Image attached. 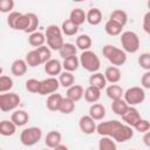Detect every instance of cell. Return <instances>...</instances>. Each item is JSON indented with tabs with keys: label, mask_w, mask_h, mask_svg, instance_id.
<instances>
[{
	"label": "cell",
	"mask_w": 150,
	"mask_h": 150,
	"mask_svg": "<svg viewBox=\"0 0 150 150\" xmlns=\"http://www.w3.org/2000/svg\"><path fill=\"white\" fill-rule=\"evenodd\" d=\"M96 132L101 136L110 137L114 141L121 143L131 139L134 136V131L131 127L127 124H122L116 120L100 123L98 125H96Z\"/></svg>",
	"instance_id": "6da1fadb"
},
{
	"label": "cell",
	"mask_w": 150,
	"mask_h": 150,
	"mask_svg": "<svg viewBox=\"0 0 150 150\" xmlns=\"http://www.w3.org/2000/svg\"><path fill=\"white\" fill-rule=\"evenodd\" d=\"M103 55L105 56V59L114 66H122L127 61V54L123 49L116 47V46H111V45H105L102 49Z\"/></svg>",
	"instance_id": "7a4b0ae2"
},
{
	"label": "cell",
	"mask_w": 150,
	"mask_h": 150,
	"mask_svg": "<svg viewBox=\"0 0 150 150\" xmlns=\"http://www.w3.org/2000/svg\"><path fill=\"white\" fill-rule=\"evenodd\" d=\"M79 61H80V66L89 73H97V70L101 67V61L98 56L91 50L82 52Z\"/></svg>",
	"instance_id": "3957f363"
},
{
	"label": "cell",
	"mask_w": 150,
	"mask_h": 150,
	"mask_svg": "<svg viewBox=\"0 0 150 150\" xmlns=\"http://www.w3.org/2000/svg\"><path fill=\"white\" fill-rule=\"evenodd\" d=\"M121 45L127 53H136L139 49V38L135 32L125 30L121 35Z\"/></svg>",
	"instance_id": "277c9868"
},
{
	"label": "cell",
	"mask_w": 150,
	"mask_h": 150,
	"mask_svg": "<svg viewBox=\"0 0 150 150\" xmlns=\"http://www.w3.org/2000/svg\"><path fill=\"white\" fill-rule=\"evenodd\" d=\"M42 137V131L40 128L30 127L23 129L20 134V141L25 146H33L35 145Z\"/></svg>",
	"instance_id": "5b68a950"
},
{
	"label": "cell",
	"mask_w": 150,
	"mask_h": 150,
	"mask_svg": "<svg viewBox=\"0 0 150 150\" xmlns=\"http://www.w3.org/2000/svg\"><path fill=\"white\" fill-rule=\"evenodd\" d=\"M124 101L129 107L141 104L145 100V91L141 87H131L124 91Z\"/></svg>",
	"instance_id": "8992f818"
},
{
	"label": "cell",
	"mask_w": 150,
	"mask_h": 150,
	"mask_svg": "<svg viewBox=\"0 0 150 150\" xmlns=\"http://www.w3.org/2000/svg\"><path fill=\"white\" fill-rule=\"evenodd\" d=\"M20 96L15 93H4L0 94V110L4 112H8L14 110L20 104Z\"/></svg>",
	"instance_id": "52a82bcc"
},
{
	"label": "cell",
	"mask_w": 150,
	"mask_h": 150,
	"mask_svg": "<svg viewBox=\"0 0 150 150\" xmlns=\"http://www.w3.org/2000/svg\"><path fill=\"white\" fill-rule=\"evenodd\" d=\"M60 83L59 80L55 77H47L42 81H40V87H39V95H47V94H54L59 89Z\"/></svg>",
	"instance_id": "ba28073f"
},
{
	"label": "cell",
	"mask_w": 150,
	"mask_h": 150,
	"mask_svg": "<svg viewBox=\"0 0 150 150\" xmlns=\"http://www.w3.org/2000/svg\"><path fill=\"white\" fill-rule=\"evenodd\" d=\"M79 127H80V130L86 135H91L96 131V123L89 115H84L80 118Z\"/></svg>",
	"instance_id": "9c48e42d"
},
{
	"label": "cell",
	"mask_w": 150,
	"mask_h": 150,
	"mask_svg": "<svg viewBox=\"0 0 150 150\" xmlns=\"http://www.w3.org/2000/svg\"><path fill=\"white\" fill-rule=\"evenodd\" d=\"M121 117H122V120L127 123V125H129V127H131V128L142 118L141 115H139V112H138V110H137L135 107H128L127 111H125Z\"/></svg>",
	"instance_id": "30bf717a"
},
{
	"label": "cell",
	"mask_w": 150,
	"mask_h": 150,
	"mask_svg": "<svg viewBox=\"0 0 150 150\" xmlns=\"http://www.w3.org/2000/svg\"><path fill=\"white\" fill-rule=\"evenodd\" d=\"M61 70H62V64L59 60L50 59L45 63V71L48 75H50V77H54L55 75H60Z\"/></svg>",
	"instance_id": "8fae6325"
},
{
	"label": "cell",
	"mask_w": 150,
	"mask_h": 150,
	"mask_svg": "<svg viewBox=\"0 0 150 150\" xmlns=\"http://www.w3.org/2000/svg\"><path fill=\"white\" fill-rule=\"evenodd\" d=\"M103 75L105 77V81L109 82V83H112V84L117 83L122 77V73H121L120 68L118 67H114V66L108 67Z\"/></svg>",
	"instance_id": "7c38bea8"
},
{
	"label": "cell",
	"mask_w": 150,
	"mask_h": 150,
	"mask_svg": "<svg viewBox=\"0 0 150 150\" xmlns=\"http://www.w3.org/2000/svg\"><path fill=\"white\" fill-rule=\"evenodd\" d=\"M61 139H62V135L60 131H56V130H52L49 131L46 137H45V143L48 148L50 149H54L55 146H57L59 144H61Z\"/></svg>",
	"instance_id": "4fadbf2b"
},
{
	"label": "cell",
	"mask_w": 150,
	"mask_h": 150,
	"mask_svg": "<svg viewBox=\"0 0 150 150\" xmlns=\"http://www.w3.org/2000/svg\"><path fill=\"white\" fill-rule=\"evenodd\" d=\"M89 116L94 121H101L105 116V108L101 103H93L89 108Z\"/></svg>",
	"instance_id": "5bb4252c"
},
{
	"label": "cell",
	"mask_w": 150,
	"mask_h": 150,
	"mask_svg": "<svg viewBox=\"0 0 150 150\" xmlns=\"http://www.w3.org/2000/svg\"><path fill=\"white\" fill-rule=\"evenodd\" d=\"M28 120H29V115L25 110H15L11 116V121L14 123L15 127L25 125L28 122Z\"/></svg>",
	"instance_id": "9a60e30c"
},
{
	"label": "cell",
	"mask_w": 150,
	"mask_h": 150,
	"mask_svg": "<svg viewBox=\"0 0 150 150\" xmlns=\"http://www.w3.org/2000/svg\"><path fill=\"white\" fill-rule=\"evenodd\" d=\"M86 21L91 26H97L102 21V12L98 8H90L86 13Z\"/></svg>",
	"instance_id": "2e32d148"
},
{
	"label": "cell",
	"mask_w": 150,
	"mask_h": 150,
	"mask_svg": "<svg viewBox=\"0 0 150 150\" xmlns=\"http://www.w3.org/2000/svg\"><path fill=\"white\" fill-rule=\"evenodd\" d=\"M27 67H28V66H27V63H26L25 60L18 59V60H15V61L12 63L11 70H12V74H13V75L20 77V76H23V75L27 73Z\"/></svg>",
	"instance_id": "e0dca14e"
},
{
	"label": "cell",
	"mask_w": 150,
	"mask_h": 150,
	"mask_svg": "<svg viewBox=\"0 0 150 150\" xmlns=\"http://www.w3.org/2000/svg\"><path fill=\"white\" fill-rule=\"evenodd\" d=\"M83 91H84V89L82 88V86L73 84L71 87H69L67 89V96L66 97H68L73 102H77L83 97Z\"/></svg>",
	"instance_id": "ac0fdd59"
},
{
	"label": "cell",
	"mask_w": 150,
	"mask_h": 150,
	"mask_svg": "<svg viewBox=\"0 0 150 150\" xmlns=\"http://www.w3.org/2000/svg\"><path fill=\"white\" fill-rule=\"evenodd\" d=\"M89 84L91 87H95L97 89H103L105 86H107V81H105V77L102 73H93L89 77Z\"/></svg>",
	"instance_id": "d6986e66"
},
{
	"label": "cell",
	"mask_w": 150,
	"mask_h": 150,
	"mask_svg": "<svg viewBox=\"0 0 150 150\" xmlns=\"http://www.w3.org/2000/svg\"><path fill=\"white\" fill-rule=\"evenodd\" d=\"M83 96H84V100L89 103H96L100 97H101V90L95 88V87H91L89 86L84 91H83Z\"/></svg>",
	"instance_id": "ffe728a7"
},
{
	"label": "cell",
	"mask_w": 150,
	"mask_h": 150,
	"mask_svg": "<svg viewBox=\"0 0 150 150\" xmlns=\"http://www.w3.org/2000/svg\"><path fill=\"white\" fill-rule=\"evenodd\" d=\"M62 95L60 94H50L46 101V105H47V109L50 110V111H59V107H60V103L62 101Z\"/></svg>",
	"instance_id": "44dd1931"
},
{
	"label": "cell",
	"mask_w": 150,
	"mask_h": 150,
	"mask_svg": "<svg viewBox=\"0 0 150 150\" xmlns=\"http://www.w3.org/2000/svg\"><path fill=\"white\" fill-rule=\"evenodd\" d=\"M61 64H62V68H64V71L73 73L79 68L80 61H79V57L76 55H74V56H69V57L63 59V62Z\"/></svg>",
	"instance_id": "7402d4cb"
},
{
	"label": "cell",
	"mask_w": 150,
	"mask_h": 150,
	"mask_svg": "<svg viewBox=\"0 0 150 150\" xmlns=\"http://www.w3.org/2000/svg\"><path fill=\"white\" fill-rule=\"evenodd\" d=\"M105 94H107V96H108L111 101H116V100L122 98V96H123V94H124V90H123L122 87H120L118 84H110L109 87H107Z\"/></svg>",
	"instance_id": "603a6c76"
},
{
	"label": "cell",
	"mask_w": 150,
	"mask_h": 150,
	"mask_svg": "<svg viewBox=\"0 0 150 150\" xmlns=\"http://www.w3.org/2000/svg\"><path fill=\"white\" fill-rule=\"evenodd\" d=\"M69 20L76 26H81L86 21V13L82 8H74L69 14Z\"/></svg>",
	"instance_id": "cb8c5ba5"
},
{
	"label": "cell",
	"mask_w": 150,
	"mask_h": 150,
	"mask_svg": "<svg viewBox=\"0 0 150 150\" xmlns=\"http://www.w3.org/2000/svg\"><path fill=\"white\" fill-rule=\"evenodd\" d=\"M109 20H112V21H115L116 23H118V25H121L122 27H124L125 23H127V21H128V14H127V12H124L123 9H115V11H112V12L110 13Z\"/></svg>",
	"instance_id": "d4e9b609"
},
{
	"label": "cell",
	"mask_w": 150,
	"mask_h": 150,
	"mask_svg": "<svg viewBox=\"0 0 150 150\" xmlns=\"http://www.w3.org/2000/svg\"><path fill=\"white\" fill-rule=\"evenodd\" d=\"M15 131H16V127L14 125V123L12 121L4 120L0 122V135L8 137V136L14 135Z\"/></svg>",
	"instance_id": "484cf974"
},
{
	"label": "cell",
	"mask_w": 150,
	"mask_h": 150,
	"mask_svg": "<svg viewBox=\"0 0 150 150\" xmlns=\"http://www.w3.org/2000/svg\"><path fill=\"white\" fill-rule=\"evenodd\" d=\"M76 48L81 49L82 52H86V50H89V48L91 47V38L87 34H81L76 38Z\"/></svg>",
	"instance_id": "4316f807"
},
{
	"label": "cell",
	"mask_w": 150,
	"mask_h": 150,
	"mask_svg": "<svg viewBox=\"0 0 150 150\" xmlns=\"http://www.w3.org/2000/svg\"><path fill=\"white\" fill-rule=\"evenodd\" d=\"M122 26L121 25H118V23H116L115 21H112V20H108L107 22H105V25H104V30H105V33L108 34V35H110V36H116V35H120L121 33H122Z\"/></svg>",
	"instance_id": "83f0119b"
},
{
	"label": "cell",
	"mask_w": 150,
	"mask_h": 150,
	"mask_svg": "<svg viewBox=\"0 0 150 150\" xmlns=\"http://www.w3.org/2000/svg\"><path fill=\"white\" fill-rule=\"evenodd\" d=\"M60 28H61L62 34H64V35H67V36H73V35H75V34L77 33V30H79V26H76L75 23H73L69 19L64 20V21L62 22V26H61Z\"/></svg>",
	"instance_id": "f1b7e54d"
},
{
	"label": "cell",
	"mask_w": 150,
	"mask_h": 150,
	"mask_svg": "<svg viewBox=\"0 0 150 150\" xmlns=\"http://www.w3.org/2000/svg\"><path fill=\"white\" fill-rule=\"evenodd\" d=\"M45 41H46V36H45V34H42L41 32H34V33H32V34L29 35V38H28L29 45L33 46V47H35V48H39V47L43 46Z\"/></svg>",
	"instance_id": "f546056e"
},
{
	"label": "cell",
	"mask_w": 150,
	"mask_h": 150,
	"mask_svg": "<svg viewBox=\"0 0 150 150\" xmlns=\"http://www.w3.org/2000/svg\"><path fill=\"white\" fill-rule=\"evenodd\" d=\"M75 82V77L69 71H61L59 75V83L60 86L64 87V88H69L74 84Z\"/></svg>",
	"instance_id": "4dcf8cb0"
},
{
	"label": "cell",
	"mask_w": 150,
	"mask_h": 150,
	"mask_svg": "<svg viewBox=\"0 0 150 150\" xmlns=\"http://www.w3.org/2000/svg\"><path fill=\"white\" fill-rule=\"evenodd\" d=\"M76 50H77V48L75 47V45L69 43V42H66V43H63V46L60 48L59 54H60V56H61L62 59H66V57L76 55Z\"/></svg>",
	"instance_id": "1f68e13d"
},
{
	"label": "cell",
	"mask_w": 150,
	"mask_h": 150,
	"mask_svg": "<svg viewBox=\"0 0 150 150\" xmlns=\"http://www.w3.org/2000/svg\"><path fill=\"white\" fill-rule=\"evenodd\" d=\"M74 110H75V102H73L68 97H63L60 103L59 111L62 114H71Z\"/></svg>",
	"instance_id": "d6a6232c"
},
{
	"label": "cell",
	"mask_w": 150,
	"mask_h": 150,
	"mask_svg": "<svg viewBox=\"0 0 150 150\" xmlns=\"http://www.w3.org/2000/svg\"><path fill=\"white\" fill-rule=\"evenodd\" d=\"M98 150H117V146L112 138L102 136V138L98 142Z\"/></svg>",
	"instance_id": "836d02e7"
},
{
	"label": "cell",
	"mask_w": 150,
	"mask_h": 150,
	"mask_svg": "<svg viewBox=\"0 0 150 150\" xmlns=\"http://www.w3.org/2000/svg\"><path fill=\"white\" fill-rule=\"evenodd\" d=\"M128 107H129V105H128V104L125 103V101L122 100V98L116 100V101H112V103H111V109H112V111H114L116 115H118V116H122V115L127 111Z\"/></svg>",
	"instance_id": "e575fe53"
},
{
	"label": "cell",
	"mask_w": 150,
	"mask_h": 150,
	"mask_svg": "<svg viewBox=\"0 0 150 150\" xmlns=\"http://www.w3.org/2000/svg\"><path fill=\"white\" fill-rule=\"evenodd\" d=\"M28 25H29V19L27 16V14H20L15 22H14V27L13 29H16V30H26L28 28Z\"/></svg>",
	"instance_id": "d590c367"
},
{
	"label": "cell",
	"mask_w": 150,
	"mask_h": 150,
	"mask_svg": "<svg viewBox=\"0 0 150 150\" xmlns=\"http://www.w3.org/2000/svg\"><path fill=\"white\" fill-rule=\"evenodd\" d=\"M47 40V45H48V48L49 49H53V50H60V48L63 46V38L62 35L60 36H52V38H46Z\"/></svg>",
	"instance_id": "8d00e7d4"
},
{
	"label": "cell",
	"mask_w": 150,
	"mask_h": 150,
	"mask_svg": "<svg viewBox=\"0 0 150 150\" xmlns=\"http://www.w3.org/2000/svg\"><path fill=\"white\" fill-rule=\"evenodd\" d=\"M25 61H26L27 66H29V67H38V66L41 64V60H40V57H39V55H38L35 49H33V50L27 53Z\"/></svg>",
	"instance_id": "74e56055"
},
{
	"label": "cell",
	"mask_w": 150,
	"mask_h": 150,
	"mask_svg": "<svg viewBox=\"0 0 150 150\" xmlns=\"http://www.w3.org/2000/svg\"><path fill=\"white\" fill-rule=\"evenodd\" d=\"M13 88V80L7 75L0 76V93H8Z\"/></svg>",
	"instance_id": "f35d334b"
},
{
	"label": "cell",
	"mask_w": 150,
	"mask_h": 150,
	"mask_svg": "<svg viewBox=\"0 0 150 150\" xmlns=\"http://www.w3.org/2000/svg\"><path fill=\"white\" fill-rule=\"evenodd\" d=\"M27 16L29 19V25H28V28L25 30L26 33H34L36 32V28L39 27V18L36 14L34 13H27Z\"/></svg>",
	"instance_id": "ab89813d"
},
{
	"label": "cell",
	"mask_w": 150,
	"mask_h": 150,
	"mask_svg": "<svg viewBox=\"0 0 150 150\" xmlns=\"http://www.w3.org/2000/svg\"><path fill=\"white\" fill-rule=\"evenodd\" d=\"M35 50H36V53H38V55H39V57L41 60V63H46L47 61L50 60L52 52L47 46H41V47L36 48Z\"/></svg>",
	"instance_id": "60d3db41"
},
{
	"label": "cell",
	"mask_w": 150,
	"mask_h": 150,
	"mask_svg": "<svg viewBox=\"0 0 150 150\" xmlns=\"http://www.w3.org/2000/svg\"><path fill=\"white\" fill-rule=\"evenodd\" d=\"M138 64L141 68L145 69L146 71L150 70V54L149 53H143L138 56Z\"/></svg>",
	"instance_id": "b9f144b4"
},
{
	"label": "cell",
	"mask_w": 150,
	"mask_h": 150,
	"mask_svg": "<svg viewBox=\"0 0 150 150\" xmlns=\"http://www.w3.org/2000/svg\"><path fill=\"white\" fill-rule=\"evenodd\" d=\"M39 87H40V81H38L35 79H29V80L26 81V89L29 93L38 94L39 93Z\"/></svg>",
	"instance_id": "7bdbcfd3"
},
{
	"label": "cell",
	"mask_w": 150,
	"mask_h": 150,
	"mask_svg": "<svg viewBox=\"0 0 150 150\" xmlns=\"http://www.w3.org/2000/svg\"><path fill=\"white\" fill-rule=\"evenodd\" d=\"M62 35V32H61V28L56 25H50L46 28V33H45V36L46 38H52V36H60Z\"/></svg>",
	"instance_id": "ee69618b"
},
{
	"label": "cell",
	"mask_w": 150,
	"mask_h": 150,
	"mask_svg": "<svg viewBox=\"0 0 150 150\" xmlns=\"http://www.w3.org/2000/svg\"><path fill=\"white\" fill-rule=\"evenodd\" d=\"M132 128H135L136 129V131H138V132H142V134H144V132H146V131H149V129H150V123H149V121L148 120H143V118H141Z\"/></svg>",
	"instance_id": "f6af8a7d"
},
{
	"label": "cell",
	"mask_w": 150,
	"mask_h": 150,
	"mask_svg": "<svg viewBox=\"0 0 150 150\" xmlns=\"http://www.w3.org/2000/svg\"><path fill=\"white\" fill-rule=\"evenodd\" d=\"M14 7L13 0H0V12L1 13H11Z\"/></svg>",
	"instance_id": "bcb514c9"
},
{
	"label": "cell",
	"mask_w": 150,
	"mask_h": 150,
	"mask_svg": "<svg viewBox=\"0 0 150 150\" xmlns=\"http://www.w3.org/2000/svg\"><path fill=\"white\" fill-rule=\"evenodd\" d=\"M141 83H142V87L145 88V89H150V70L145 71L141 79Z\"/></svg>",
	"instance_id": "7dc6e473"
},
{
	"label": "cell",
	"mask_w": 150,
	"mask_h": 150,
	"mask_svg": "<svg viewBox=\"0 0 150 150\" xmlns=\"http://www.w3.org/2000/svg\"><path fill=\"white\" fill-rule=\"evenodd\" d=\"M143 29L146 34H150V12H146L143 18Z\"/></svg>",
	"instance_id": "c3c4849f"
},
{
	"label": "cell",
	"mask_w": 150,
	"mask_h": 150,
	"mask_svg": "<svg viewBox=\"0 0 150 150\" xmlns=\"http://www.w3.org/2000/svg\"><path fill=\"white\" fill-rule=\"evenodd\" d=\"M20 14H21V13H19V12H11V13H9V15H8V18H7V23H8V26H9L11 28L14 27V22H15L16 18H18Z\"/></svg>",
	"instance_id": "681fc988"
},
{
	"label": "cell",
	"mask_w": 150,
	"mask_h": 150,
	"mask_svg": "<svg viewBox=\"0 0 150 150\" xmlns=\"http://www.w3.org/2000/svg\"><path fill=\"white\" fill-rule=\"evenodd\" d=\"M143 142L146 146H150V131L144 132V137H143Z\"/></svg>",
	"instance_id": "f907efd6"
},
{
	"label": "cell",
	"mask_w": 150,
	"mask_h": 150,
	"mask_svg": "<svg viewBox=\"0 0 150 150\" xmlns=\"http://www.w3.org/2000/svg\"><path fill=\"white\" fill-rule=\"evenodd\" d=\"M53 150H68V148H67L66 145H63V144H59V145L55 146Z\"/></svg>",
	"instance_id": "816d5d0a"
},
{
	"label": "cell",
	"mask_w": 150,
	"mask_h": 150,
	"mask_svg": "<svg viewBox=\"0 0 150 150\" xmlns=\"http://www.w3.org/2000/svg\"><path fill=\"white\" fill-rule=\"evenodd\" d=\"M2 71H4V69H2V67H0V76L2 75Z\"/></svg>",
	"instance_id": "f5cc1de1"
},
{
	"label": "cell",
	"mask_w": 150,
	"mask_h": 150,
	"mask_svg": "<svg viewBox=\"0 0 150 150\" xmlns=\"http://www.w3.org/2000/svg\"><path fill=\"white\" fill-rule=\"evenodd\" d=\"M43 150H47V149H43Z\"/></svg>",
	"instance_id": "db71d44e"
},
{
	"label": "cell",
	"mask_w": 150,
	"mask_h": 150,
	"mask_svg": "<svg viewBox=\"0 0 150 150\" xmlns=\"http://www.w3.org/2000/svg\"><path fill=\"white\" fill-rule=\"evenodd\" d=\"M0 150H2V149H1V148H0Z\"/></svg>",
	"instance_id": "11a10c76"
},
{
	"label": "cell",
	"mask_w": 150,
	"mask_h": 150,
	"mask_svg": "<svg viewBox=\"0 0 150 150\" xmlns=\"http://www.w3.org/2000/svg\"><path fill=\"white\" fill-rule=\"evenodd\" d=\"M131 150H134V149H131Z\"/></svg>",
	"instance_id": "9f6ffc18"
}]
</instances>
